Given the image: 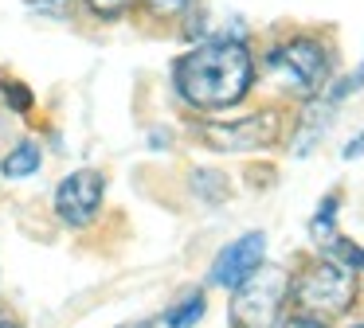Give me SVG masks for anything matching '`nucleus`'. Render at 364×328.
<instances>
[{
  "mask_svg": "<svg viewBox=\"0 0 364 328\" xmlns=\"http://www.w3.org/2000/svg\"><path fill=\"white\" fill-rule=\"evenodd\" d=\"M176 94L196 109H228L255 82V59L239 39H212L188 51L173 70Z\"/></svg>",
  "mask_w": 364,
  "mask_h": 328,
  "instance_id": "f257e3e1",
  "label": "nucleus"
},
{
  "mask_svg": "<svg viewBox=\"0 0 364 328\" xmlns=\"http://www.w3.org/2000/svg\"><path fill=\"white\" fill-rule=\"evenodd\" d=\"M333 215H337V195H325L321 207H317L314 223H309V231H314L317 242H333L337 234H333Z\"/></svg>",
  "mask_w": 364,
  "mask_h": 328,
  "instance_id": "9b49d317",
  "label": "nucleus"
},
{
  "mask_svg": "<svg viewBox=\"0 0 364 328\" xmlns=\"http://www.w3.org/2000/svg\"><path fill=\"white\" fill-rule=\"evenodd\" d=\"M204 309H208L204 293H188L181 305H173V309H168L165 324H168V328H192L200 317H204Z\"/></svg>",
  "mask_w": 364,
  "mask_h": 328,
  "instance_id": "1a4fd4ad",
  "label": "nucleus"
},
{
  "mask_svg": "<svg viewBox=\"0 0 364 328\" xmlns=\"http://www.w3.org/2000/svg\"><path fill=\"white\" fill-rule=\"evenodd\" d=\"M262 250H267V234H262V231H251V234H243V239H235L231 246H223L220 258L212 262L208 285L235 289L239 281H247L262 266Z\"/></svg>",
  "mask_w": 364,
  "mask_h": 328,
  "instance_id": "0eeeda50",
  "label": "nucleus"
},
{
  "mask_svg": "<svg viewBox=\"0 0 364 328\" xmlns=\"http://www.w3.org/2000/svg\"><path fill=\"white\" fill-rule=\"evenodd\" d=\"M0 328H20V324H9V320H4V324H0Z\"/></svg>",
  "mask_w": 364,
  "mask_h": 328,
  "instance_id": "6ab92c4d",
  "label": "nucleus"
},
{
  "mask_svg": "<svg viewBox=\"0 0 364 328\" xmlns=\"http://www.w3.org/2000/svg\"><path fill=\"white\" fill-rule=\"evenodd\" d=\"M204 141L223 153H251V148H267L278 141V114H255L243 121H223V125H204Z\"/></svg>",
  "mask_w": 364,
  "mask_h": 328,
  "instance_id": "423d86ee",
  "label": "nucleus"
},
{
  "mask_svg": "<svg viewBox=\"0 0 364 328\" xmlns=\"http://www.w3.org/2000/svg\"><path fill=\"white\" fill-rule=\"evenodd\" d=\"M360 82H364V67H360V70H356V75H353V78H348V82H341V86H337V90H333V98H345V90H348V86H360Z\"/></svg>",
  "mask_w": 364,
  "mask_h": 328,
  "instance_id": "f3484780",
  "label": "nucleus"
},
{
  "mask_svg": "<svg viewBox=\"0 0 364 328\" xmlns=\"http://www.w3.org/2000/svg\"><path fill=\"white\" fill-rule=\"evenodd\" d=\"M192 184H196V192L204 195V199H228V180H223L220 172H196Z\"/></svg>",
  "mask_w": 364,
  "mask_h": 328,
  "instance_id": "f8f14e48",
  "label": "nucleus"
},
{
  "mask_svg": "<svg viewBox=\"0 0 364 328\" xmlns=\"http://www.w3.org/2000/svg\"><path fill=\"white\" fill-rule=\"evenodd\" d=\"M0 90H4V102H9L12 109H20V114L32 106V90H28L24 82H12V78H9V82H0Z\"/></svg>",
  "mask_w": 364,
  "mask_h": 328,
  "instance_id": "ddd939ff",
  "label": "nucleus"
},
{
  "mask_svg": "<svg viewBox=\"0 0 364 328\" xmlns=\"http://www.w3.org/2000/svg\"><path fill=\"white\" fill-rule=\"evenodd\" d=\"M102 192H106L102 172H95V168L71 172V176L59 180V187H55V215L63 219L67 226H87L90 219L98 215V207H102Z\"/></svg>",
  "mask_w": 364,
  "mask_h": 328,
  "instance_id": "39448f33",
  "label": "nucleus"
},
{
  "mask_svg": "<svg viewBox=\"0 0 364 328\" xmlns=\"http://www.w3.org/2000/svg\"><path fill=\"white\" fill-rule=\"evenodd\" d=\"M43 164V153H40V145H32V141H24V145H16L4 160H0V172L4 176H12V180H20V176H32L36 168Z\"/></svg>",
  "mask_w": 364,
  "mask_h": 328,
  "instance_id": "6e6552de",
  "label": "nucleus"
},
{
  "mask_svg": "<svg viewBox=\"0 0 364 328\" xmlns=\"http://www.w3.org/2000/svg\"><path fill=\"white\" fill-rule=\"evenodd\" d=\"M145 4L161 16H176V12H184V8H192V0H145Z\"/></svg>",
  "mask_w": 364,
  "mask_h": 328,
  "instance_id": "4468645a",
  "label": "nucleus"
},
{
  "mask_svg": "<svg viewBox=\"0 0 364 328\" xmlns=\"http://www.w3.org/2000/svg\"><path fill=\"white\" fill-rule=\"evenodd\" d=\"M294 297L298 305L309 312V317H333V312H345L356 297V281L348 270H341L337 262H317L309 266L306 273L294 285Z\"/></svg>",
  "mask_w": 364,
  "mask_h": 328,
  "instance_id": "20e7f679",
  "label": "nucleus"
},
{
  "mask_svg": "<svg viewBox=\"0 0 364 328\" xmlns=\"http://www.w3.org/2000/svg\"><path fill=\"white\" fill-rule=\"evenodd\" d=\"M90 4V12H98V16H122V8L129 4V0H87Z\"/></svg>",
  "mask_w": 364,
  "mask_h": 328,
  "instance_id": "2eb2a0df",
  "label": "nucleus"
},
{
  "mask_svg": "<svg viewBox=\"0 0 364 328\" xmlns=\"http://www.w3.org/2000/svg\"><path fill=\"white\" fill-rule=\"evenodd\" d=\"M356 328H364V324H356Z\"/></svg>",
  "mask_w": 364,
  "mask_h": 328,
  "instance_id": "aec40b11",
  "label": "nucleus"
},
{
  "mask_svg": "<svg viewBox=\"0 0 364 328\" xmlns=\"http://www.w3.org/2000/svg\"><path fill=\"white\" fill-rule=\"evenodd\" d=\"M282 328H325L321 317H309V312H298V317H290Z\"/></svg>",
  "mask_w": 364,
  "mask_h": 328,
  "instance_id": "dca6fc26",
  "label": "nucleus"
},
{
  "mask_svg": "<svg viewBox=\"0 0 364 328\" xmlns=\"http://www.w3.org/2000/svg\"><path fill=\"white\" fill-rule=\"evenodd\" d=\"M329 262H337L341 270H364V246H356L353 239H333L329 242Z\"/></svg>",
  "mask_w": 364,
  "mask_h": 328,
  "instance_id": "9d476101",
  "label": "nucleus"
},
{
  "mask_svg": "<svg viewBox=\"0 0 364 328\" xmlns=\"http://www.w3.org/2000/svg\"><path fill=\"white\" fill-rule=\"evenodd\" d=\"M290 278L282 266H259L247 281L231 289V324L235 328H278Z\"/></svg>",
  "mask_w": 364,
  "mask_h": 328,
  "instance_id": "f03ea898",
  "label": "nucleus"
},
{
  "mask_svg": "<svg viewBox=\"0 0 364 328\" xmlns=\"http://www.w3.org/2000/svg\"><path fill=\"white\" fill-rule=\"evenodd\" d=\"M360 153H364V133H360V137H353V141L345 145V160H353V156H360Z\"/></svg>",
  "mask_w": 364,
  "mask_h": 328,
  "instance_id": "a211bd4d",
  "label": "nucleus"
},
{
  "mask_svg": "<svg viewBox=\"0 0 364 328\" xmlns=\"http://www.w3.org/2000/svg\"><path fill=\"white\" fill-rule=\"evenodd\" d=\"M267 70L282 86H290L298 98H309L321 90L325 75H329V59H325V47L317 39H290L267 55Z\"/></svg>",
  "mask_w": 364,
  "mask_h": 328,
  "instance_id": "7ed1b4c3",
  "label": "nucleus"
}]
</instances>
